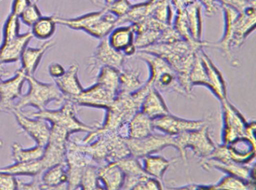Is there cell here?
Returning a JSON list of instances; mask_svg holds the SVG:
<instances>
[{"label": "cell", "instance_id": "obj_1", "mask_svg": "<svg viewBox=\"0 0 256 190\" xmlns=\"http://www.w3.org/2000/svg\"><path fill=\"white\" fill-rule=\"evenodd\" d=\"M138 52H146L164 59L176 72L180 84L187 94L191 95L190 74L198 50L184 40L168 43H156Z\"/></svg>", "mask_w": 256, "mask_h": 190}, {"label": "cell", "instance_id": "obj_2", "mask_svg": "<svg viewBox=\"0 0 256 190\" xmlns=\"http://www.w3.org/2000/svg\"><path fill=\"white\" fill-rule=\"evenodd\" d=\"M138 58L144 61L150 67V76L146 84L160 92H175L182 96L191 98L182 88L178 74L164 59L152 54L137 52Z\"/></svg>", "mask_w": 256, "mask_h": 190}, {"label": "cell", "instance_id": "obj_3", "mask_svg": "<svg viewBox=\"0 0 256 190\" xmlns=\"http://www.w3.org/2000/svg\"><path fill=\"white\" fill-rule=\"evenodd\" d=\"M55 20L58 24L74 30L84 31L98 40L107 37L118 26V18L102 8L74 18L55 16Z\"/></svg>", "mask_w": 256, "mask_h": 190}, {"label": "cell", "instance_id": "obj_4", "mask_svg": "<svg viewBox=\"0 0 256 190\" xmlns=\"http://www.w3.org/2000/svg\"><path fill=\"white\" fill-rule=\"evenodd\" d=\"M26 80L29 83V92L18 100L14 110H22L24 108L32 106L42 110L50 102H62L65 100L55 84L42 83L34 76H26Z\"/></svg>", "mask_w": 256, "mask_h": 190}, {"label": "cell", "instance_id": "obj_5", "mask_svg": "<svg viewBox=\"0 0 256 190\" xmlns=\"http://www.w3.org/2000/svg\"><path fill=\"white\" fill-rule=\"evenodd\" d=\"M64 106L59 110L46 108L32 114V116L50 122L52 126L65 130L70 136L73 133L92 132L96 128L79 120L76 116V106L70 100H64Z\"/></svg>", "mask_w": 256, "mask_h": 190}, {"label": "cell", "instance_id": "obj_6", "mask_svg": "<svg viewBox=\"0 0 256 190\" xmlns=\"http://www.w3.org/2000/svg\"><path fill=\"white\" fill-rule=\"evenodd\" d=\"M175 140L176 149L179 151L186 164H187L186 150L188 148L194 152V155L203 158L209 156L216 148L210 136L208 124L198 130L185 132L175 136Z\"/></svg>", "mask_w": 256, "mask_h": 190}, {"label": "cell", "instance_id": "obj_7", "mask_svg": "<svg viewBox=\"0 0 256 190\" xmlns=\"http://www.w3.org/2000/svg\"><path fill=\"white\" fill-rule=\"evenodd\" d=\"M124 140L130 155L138 158L156 154L168 146L176 148L175 136L164 133L154 134L152 132L142 138H126Z\"/></svg>", "mask_w": 256, "mask_h": 190}, {"label": "cell", "instance_id": "obj_8", "mask_svg": "<svg viewBox=\"0 0 256 190\" xmlns=\"http://www.w3.org/2000/svg\"><path fill=\"white\" fill-rule=\"evenodd\" d=\"M222 110V144L228 145L245 137L248 122L241 112L228 100L221 101Z\"/></svg>", "mask_w": 256, "mask_h": 190}, {"label": "cell", "instance_id": "obj_9", "mask_svg": "<svg viewBox=\"0 0 256 190\" xmlns=\"http://www.w3.org/2000/svg\"><path fill=\"white\" fill-rule=\"evenodd\" d=\"M118 94L106 85L96 82L89 89L84 90L77 96L70 100L74 106L108 109Z\"/></svg>", "mask_w": 256, "mask_h": 190}, {"label": "cell", "instance_id": "obj_10", "mask_svg": "<svg viewBox=\"0 0 256 190\" xmlns=\"http://www.w3.org/2000/svg\"><path fill=\"white\" fill-rule=\"evenodd\" d=\"M125 58L124 53L110 46L107 36L101 40L94 55L90 58L88 70L94 72L102 67H109L119 71L124 67Z\"/></svg>", "mask_w": 256, "mask_h": 190}, {"label": "cell", "instance_id": "obj_11", "mask_svg": "<svg viewBox=\"0 0 256 190\" xmlns=\"http://www.w3.org/2000/svg\"><path fill=\"white\" fill-rule=\"evenodd\" d=\"M26 74L22 68L12 78L0 82V112L12 113L14 104L22 96V88Z\"/></svg>", "mask_w": 256, "mask_h": 190}, {"label": "cell", "instance_id": "obj_12", "mask_svg": "<svg viewBox=\"0 0 256 190\" xmlns=\"http://www.w3.org/2000/svg\"><path fill=\"white\" fill-rule=\"evenodd\" d=\"M224 16V32L222 38L218 42H208V48L218 49L223 56L228 60L234 67H239V61L232 55V42L233 38L234 25L239 13L226 6H220Z\"/></svg>", "mask_w": 256, "mask_h": 190}, {"label": "cell", "instance_id": "obj_13", "mask_svg": "<svg viewBox=\"0 0 256 190\" xmlns=\"http://www.w3.org/2000/svg\"><path fill=\"white\" fill-rule=\"evenodd\" d=\"M16 120L20 127L35 140L36 145L46 148L50 136L52 126L41 118L30 119L20 110H13Z\"/></svg>", "mask_w": 256, "mask_h": 190}, {"label": "cell", "instance_id": "obj_14", "mask_svg": "<svg viewBox=\"0 0 256 190\" xmlns=\"http://www.w3.org/2000/svg\"><path fill=\"white\" fill-rule=\"evenodd\" d=\"M200 164L205 170L218 169L227 174L228 175L236 176L256 185L254 166L252 167L250 164H238L233 160L223 162L211 158H202Z\"/></svg>", "mask_w": 256, "mask_h": 190}, {"label": "cell", "instance_id": "obj_15", "mask_svg": "<svg viewBox=\"0 0 256 190\" xmlns=\"http://www.w3.org/2000/svg\"><path fill=\"white\" fill-rule=\"evenodd\" d=\"M154 128L169 136H178L185 132L198 130L208 124L205 120H188L168 114L152 120Z\"/></svg>", "mask_w": 256, "mask_h": 190}, {"label": "cell", "instance_id": "obj_16", "mask_svg": "<svg viewBox=\"0 0 256 190\" xmlns=\"http://www.w3.org/2000/svg\"><path fill=\"white\" fill-rule=\"evenodd\" d=\"M202 65L206 73V78L208 82V88L211 90L215 94L216 96L220 100H227L228 86L227 82L218 67L214 64L209 55L200 49L198 52Z\"/></svg>", "mask_w": 256, "mask_h": 190}, {"label": "cell", "instance_id": "obj_17", "mask_svg": "<svg viewBox=\"0 0 256 190\" xmlns=\"http://www.w3.org/2000/svg\"><path fill=\"white\" fill-rule=\"evenodd\" d=\"M32 38V32H28L2 40V46L0 47V64L2 65L18 61Z\"/></svg>", "mask_w": 256, "mask_h": 190}, {"label": "cell", "instance_id": "obj_18", "mask_svg": "<svg viewBox=\"0 0 256 190\" xmlns=\"http://www.w3.org/2000/svg\"><path fill=\"white\" fill-rule=\"evenodd\" d=\"M256 6L250 7L239 13L234 25L232 48H239L245 42L248 36L256 29Z\"/></svg>", "mask_w": 256, "mask_h": 190}, {"label": "cell", "instance_id": "obj_19", "mask_svg": "<svg viewBox=\"0 0 256 190\" xmlns=\"http://www.w3.org/2000/svg\"><path fill=\"white\" fill-rule=\"evenodd\" d=\"M136 32L132 25L115 28L108 36L109 44L115 50L122 52L126 56H133L137 53L134 44Z\"/></svg>", "mask_w": 256, "mask_h": 190}, {"label": "cell", "instance_id": "obj_20", "mask_svg": "<svg viewBox=\"0 0 256 190\" xmlns=\"http://www.w3.org/2000/svg\"><path fill=\"white\" fill-rule=\"evenodd\" d=\"M116 162L125 175L122 190H134L137 186L150 176L146 173L138 158L132 156Z\"/></svg>", "mask_w": 256, "mask_h": 190}, {"label": "cell", "instance_id": "obj_21", "mask_svg": "<svg viewBox=\"0 0 256 190\" xmlns=\"http://www.w3.org/2000/svg\"><path fill=\"white\" fill-rule=\"evenodd\" d=\"M79 67L72 64L61 77L54 79L55 84L64 95V100H70L77 96L84 90L78 78Z\"/></svg>", "mask_w": 256, "mask_h": 190}, {"label": "cell", "instance_id": "obj_22", "mask_svg": "<svg viewBox=\"0 0 256 190\" xmlns=\"http://www.w3.org/2000/svg\"><path fill=\"white\" fill-rule=\"evenodd\" d=\"M98 178L103 188L116 190L122 188L125 175L116 162H109L98 166Z\"/></svg>", "mask_w": 256, "mask_h": 190}, {"label": "cell", "instance_id": "obj_23", "mask_svg": "<svg viewBox=\"0 0 256 190\" xmlns=\"http://www.w3.org/2000/svg\"><path fill=\"white\" fill-rule=\"evenodd\" d=\"M55 46L54 40H49L38 48L26 47L20 56L22 70L26 76H34L44 54Z\"/></svg>", "mask_w": 256, "mask_h": 190}, {"label": "cell", "instance_id": "obj_24", "mask_svg": "<svg viewBox=\"0 0 256 190\" xmlns=\"http://www.w3.org/2000/svg\"><path fill=\"white\" fill-rule=\"evenodd\" d=\"M230 158L240 164H250L254 162L256 157V142L246 138L236 139L227 145Z\"/></svg>", "mask_w": 256, "mask_h": 190}, {"label": "cell", "instance_id": "obj_25", "mask_svg": "<svg viewBox=\"0 0 256 190\" xmlns=\"http://www.w3.org/2000/svg\"><path fill=\"white\" fill-rule=\"evenodd\" d=\"M140 110L152 120L170 114L162 96L160 91L152 86L150 88L140 106Z\"/></svg>", "mask_w": 256, "mask_h": 190}, {"label": "cell", "instance_id": "obj_26", "mask_svg": "<svg viewBox=\"0 0 256 190\" xmlns=\"http://www.w3.org/2000/svg\"><path fill=\"white\" fill-rule=\"evenodd\" d=\"M163 0H148L142 4L132 6L131 8L126 14L118 20V25L125 23H140L149 18L152 17L157 7Z\"/></svg>", "mask_w": 256, "mask_h": 190}, {"label": "cell", "instance_id": "obj_27", "mask_svg": "<svg viewBox=\"0 0 256 190\" xmlns=\"http://www.w3.org/2000/svg\"><path fill=\"white\" fill-rule=\"evenodd\" d=\"M42 190H67L66 164L49 168L41 174Z\"/></svg>", "mask_w": 256, "mask_h": 190}, {"label": "cell", "instance_id": "obj_28", "mask_svg": "<svg viewBox=\"0 0 256 190\" xmlns=\"http://www.w3.org/2000/svg\"><path fill=\"white\" fill-rule=\"evenodd\" d=\"M202 5L196 0L184 8L188 29L193 40L202 42L203 36V17H202Z\"/></svg>", "mask_w": 256, "mask_h": 190}, {"label": "cell", "instance_id": "obj_29", "mask_svg": "<svg viewBox=\"0 0 256 190\" xmlns=\"http://www.w3.org/2000/svg\"><path fill=\"white\" fill-rule=\"evenodd\" d=\"M152 120L139 110L128 122V138H142L154 132Z\"/></svg>", "mask_w": 256, "mask_h": 190}, {"label": "cell", "instance_id": "obj_30", "mask_svg": "<svg viewBox=\"0 0 256 190\" xmlns=\"http://www.w3.org/2000/svg\"><path fill=\"white\" fill-rule=\"evenodd\" d=\"M142 158L143 162L142 166L146 173L160 180L163 179L166 172L176 160V158L168 160L164 157L154 156V154L146 156Z\"/></svg>", "mask_w": 256, "mask_h": 190}, {"label": "cell", "instance_id": "obj_31", "mask_svg": "<svg viewBox=\"0 0 256 190\" xmlns=\"http://www.w3.org/2000/svg\"><path fill=\"white\" fill-rule=\"evenodd\" d=\"M1 172L10 174L14 176H40L44 172V166L41 158L26 162H16L12 166L0 168Z\"/></svg>", "mask_w": 256, "mask_h": 190}, {"label": "cell", "instance_id": "obj_32", "mask_svg": "<svg viewBox=\"0 0 256 190\" xmlns=\"http://www.w3.org/2000/svg\"><path fill=\"white\" fill-rule=\"evenodd\" d=\"M120 92L131 94L143 86L139 78V72L136 70H128L122 67L119 70Z\"/></svg>", "mask_w": 256, "mask_h": 190}, {"label": "cell", "instance_id": "obj_33", "mask_svg": "<svg viewBox=\"0 0 256 190\" xmlns=\"http://www.w3.org/2000/svg\"><path fill=\"white\" fill-rule=\"evenodd\" d=\"M55 14L50 17H42V16L34 24L32 28V32L34 37L40 40H47L52 37L54 34L56 28Z\"/></svg>", "mask_w": 256, "mask_h": 190}, {"label": "cell", "instance_id": "obj_34", "mask_svg": "<svg viewBox=\"0 0 256 190\" xmlns=\"http://www.w3.org/2000/svg\"><path fill=\"white\" fill-rule=\"evenodd\" d=\"M254 188H256L254 184H250L236 176L228 174L217 184L206 185V190H251V188L254 190Z\"/></svg>", "mask_w": 256, "mask_h": 190}, {"label": "cell", "instance_id": "obj_35", "mask_svg": "<svg viewBox=\"0 0 256 190\" xmlns=\"http://www.w3.org/2000/svg\"><path fill=\"white\" fill-rule=\"evenodd\" d=\"M12 157L16 162H26L40 160L43 156L44 148L38 146L32 149H23L19 143H14L12 146Z\"/></svg>", "mask_w": 256, "mask_h": 190}, {"label": "cell", "instance_id": "obj_36", "mask_svg": "<svg viewBox=\"0 0 256 190\" xmlns=\"http://www.w3.org/2000/svg\"><path fill=\"white\" fill-rule=\"evenodd\" d=\"M80 187L84 190H102L98 178V164H91L85 168L80 180Z\"/></svg>", "mask_w": 256, "mask_h": 190}, {"label": "cell", "instance_id": "obj_37", "mask_svg": "<svg viewBox=\"0 0 256 190\" xmlns=\"http://www.w3.org/2000/svg\"><path fill=\"white\" fill-rule=\"evenodd\" d=\"M98 6L118 18V19L125 16L132 7L130 0H113L107 4H98Z\"/></svg>", "mask_w": 256, "mask_h": 190}, {"label": "cell", "instance_id": "obj_38", "mask_svg": "<svg viewBox=\"0 0 256 190\" xmlns=\"http://www.w3.org/2000/svg\"><path fill=\"white\" fill-rule=\"evenodd\" d=\"M41 17V11L38 8L36 1H31L30 5L20 14L19 18L24 24L32 26Z\"/></svg>", "mask_w": 256, "mask_h": 190}, {"label": "cell", "instance_id": "obj_39", "mask_svg": "<svg viewBox=\"0 0 256 190\" xmlns=\"http://www.w3.org/2000/svg\"><path fill=\"white\" fill-rule=\"evenodd\" d=\"M216 2L220 6H226L240 13L250 7L256 6V0H216Z\"/></svg>", "mask_w": 256, "mask_h": 190}, {"label": "cell", "instance_id": "obj_40", "mask_svg": "<svg viewBox=\"0 0 256 190\" xmlns=\"http://www.w3.org/2000/svg\"><path fill=\"white\" fill-rule=\"evenodd\" d=\"M18 180L14 175L0 170V190H16Z\"/></svg>", "mask_w": 256, "mask_h": 190}, {"label": "cell", "instance_id": "obj_41", "mask_svg": "<svg viewBox=\"0 0 256 190\" xmlns=\"http://www.w3.org/2000/svg\"><path fill=\"white\" fill-rule=\"evenodd\" d=\"M136 190H163V186L160 180L149 176L146 180L139 184Z\"/></svg>", "mask_w": 256, "mask_h": 190}, {"label": "cell", "instance_id": "obj_42", "mask_svg": "<svg viewBox=\"0 0 256 190\" xmlns=\"http://www.w3.org/2000/svg\"><path fill=\"white\" fill-rule=\"evenodd\" d=\"M204 10L205 14L209 17H212L217 12V2L216 0H197Z\"/></svg>", "mask_w": 256, "mask_h": 190}, {"label": "cell", "instance_id": "obj_43", "mask_svg": "<svg viewBox=\"0 0 256 190\" xmlns=\"http://www.w3.org/2000/svg\"><path fill=\"white\" fill-rule=\"evenodd\" d=\"M30 2L31 0H13L11 13L20 17Z\"/></svg>", "mask_w": 256, "mask_h": 190}, {"label": "cell", "instance_id": "obj_44", "mask_svg": "<svg viewBox=\"0 0 256 190\" xmlns=\"http://www.w3.org/2000/svg\"><path fill=\"white\" fill-rule=\"evenodd\" d=\"M65 72L64 66L58 62H53L48 66L49 74L54 79L61 77Z\"/></svg>", "mask_w": 256, "mask_h": 190}, {"label": "cell", "instance_id": "obj_45", "mask_svg": "<svg viewBox=\"0 0 256 190\" xmlns=\"http://www.w3.org/2000/svg\"><path fill=\"white\" fill-rule=\"evenodd\" d=\"M170 1L176 11H178V10H184L187 6L194 2L196 0H170Z\"/></svg>", "mask_w": 256, "mask_h": 190}, {"label": "cell", "instance_id": "obj_46", "mask_svg": "<svg viewBox=\"0 0 256 190\" xmlns=\"http://www.w3.org/2000/svg\"><path fill=\"white\" fill-rule=\"evenodd\" d=\"M5 74V71L4 68H2V64H0V82L2 80V76Z\"/></svg>", "mask_w": 256, "mask_h": 190}, {"label": "cell", "instance_id": "obj_47", "mask_svg": "<svg viewBox=\"0 0 256 190\" xmlns=\"http://www.w3.org/2000/svg\"><path fill=\"white\" fill-rule=\"evenodd\" d=\"M113 0H104V4H109V2H112Z\"/></svg>", "mask_w": 256, "mask_h": 190}, {"label": "cell", "instance_id": "obj_48", "mask_svg": "<svg viewBox=\"0 0 256 190\" xmlns=\"http://www.w3.org/2000/svg\"><path fill=\"white\" fill-rule=\"evenodd\" d=\"M2 146V140L0 139V148Z\"/></svg>", "mask_w": 256, "mask_h": 190}, {"label": "cell", "instance_id": "obj_49", "mask_svg": "<svg viewBox=\"0 0 256 190\" xmlns=\"http://www.w3.org/2000/svg\"><path fill=\"white\" fill-rule=\"evenodd\" d=\"M133 1H139V0H133Z\"/></svg>", "mask_w": 256, "mask_h": 190}]
</instances>
